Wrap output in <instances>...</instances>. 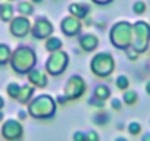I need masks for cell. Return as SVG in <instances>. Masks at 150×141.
Masks as SVG:
<instances>
[{"mask_svg":"<svg viewBox=\"0 0 150 141\" xmlns=\"http://www.w3.org/2000/svg\"><path fill=\"white\" fill-rule=\"evenodd\" d=\"M116 141H127V140H125V138H118Z\"/></svg>","mask_w":150,"mask_h":141,"instance_id":"cell-10","label":"cell"},{"mask_svg":"<svg viewBox=\"0 0 150 141\" xmlns=\"http://www.w3.org/2000/svg\"><path fill=\"white\" fill-rule=\"evenodd\" d=\"M146 11V5L143 3V2H137L135 5H134V12L135 13H143Z\"/></svg>","mask_w":150,"mask_h":141,"instance_id":"cell-3","label":"cell"},{"mask_svg":"<svg viewBox=\"0 0 150 141\" xmlns=\"http://www.w3.org/2000/svg\"><path fill=\"white\" fill-rule=\"evenodd\" d=\"M118 85H119L121 88H127V87H128V80H127V78H124V77H122V78H119V84H118Z\"/></svg>","mask_w":150,"mask_h":141,"instance_id":"cell-4","label":"cell"},{"mask_svg":"<svg viewBox=\"0 0 150 141\" xmlns=\"http://www.w3.org/2000/svg\"><path fill=\"white\" fill-rule=\"evenodd\" d=\"M146 91H147V93L150 94V81H149V82L146 84Z\"/></svg>","mask_w":150,"mask_h":141,"instance_id":"cell-9","label":"cell"},{"mask_svg":"<svg viewBox=\"0 0 150 141\" xmlns=\"http://www.w3.org/2000/svg\"><path fill=\"white\" fill-rule=\"evenodd\" d=\"M112 104H113V109H121V102L119 100H113Z\"/></svg>","mask_w":150,"mask_h":141,"instance_id":"cell-5","label":"cell"},{"mask_svg":"<svg viewBox=\"0 0 150 141\" xmlns=\"http://www.w3.org/2000/svg\"><path fill=\"white\" fill-rule=\"evenodd\" d=\"M143 141H150V132H149V134H146V135L143 137Z\"/></svg>","mask_w":150,"mask_h":141,"instance_id":"cell-8","label":"cell"},{"mask_svg":"<svg viewBox=\"0 0 150 141\" xmlns=\"http://www.w3.org/2000/svg\"><path fill=\"white\" fill-rule=\"evenodd\" d=\"M75 140H77V141H84V135L81 137V134H77V135H75Z\"/></svg>","mask_w":150,"mask_h":141,"instance_id":"cell-6","label":"cell"},{"mask_svg":"<svg viewBox=\"0 0 150 141\" xmlns=\"http://www.w3.org/2000/svg\"><path fill=\"white\" fill-rule=\"evenodd\" d=\"M128 131H129L132 135H137V134H140V131H141V125L137 123V122H132V123H129Z\"/></svg>","mask_w":150,"mask_h":141,"instance_id":"cell-1","label":"cell"},{"mask_svg":"<svg viewBox=\"0 0 150 141\" xmlns=\"http://www.w3.org/2000/svg\"><path fill=\"white\" fill-rule=\"evenodd\" d=\"M125 102H127L128 104H132V103H135V102H137V93H134V91H129V93H127V94H125Z\"/></svg>","mask_w":150,"mask_h":141,"instance_id":"cell-2","label":"cell"},{"mask_svg":"<svg viewBox=\"0 0 150 141\" xmlns=\"http://www.w3.org/2000/svg\"><path fill=\"white\" fill-rule=\"evenodd\" d=\"M90 138H91V141H97V135H96V134H93V132L90 134Z\"/></svg>","mask_w":150,"mask_h":141,"instance_id":"cell-7","label":"cell"}]
</instances>
